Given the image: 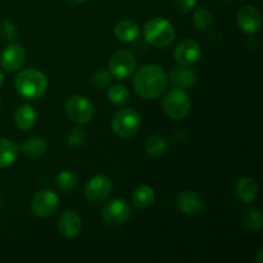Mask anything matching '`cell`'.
I'll return each instance as SVG.
<instances>
[{
    "instance_id": "1",
    "label": "cell",
    "mask_w": 263,
    "mask_h": 263,
    "mask_svg": "<svg viewBox=\"0 0 263 263\" xmlns=\"http://www.w3.org/2000/svg\"><path fill=\"white\" fill-rule=\"evenodd\" d=\"M134 73V89L145 100L158 99L168 87V74L157 64H144Z\"/></svg>"
},
{
    "instance_id": "2",
    "label": "cell",
    "mask_w": 263,
    "mask_h": 263,
    "mask_svg": "<svg viewBox=\"0 0 263 263\" xmlns=\"http://www.w3.org/2000/svg\"><path fill=\"white\" fill-rule=\"evenodd\" d=\"M14 87L25 99H40L48 90V79L39 69H23L15 76Z\"/></svg>"
},
{
    "instance_id": "3",
    "label": "cell",
    "mask_w": 263,
    "mask_h": 263,
    "mask_svg": "<svg viewBox=\"0 0 263 263\" xmlns=\"http://www.w3.org/2000/svg\"><path fill=\"white\" fill-rule=\"evenodd\" d=\"M144 39L156 48H168L176 39V28L163 17H154L149 20L143 27Z\"/></svg>"
},
{
    "instance_id": "4",
    "label": "cell",
    "mask_w": 263,
    "mask_h": 263,
    "mask_svg": "<svg viewBox=\"0 0 263 263\" xmlns=\"http://www.w3.org/2000/svg\"><path fill=\"white\" fill-rule=\"evenodd\" d=\"M162 107H163V112L166 113L167 117L175 121H180L184 120L190 113L192 100L185 89L175 86L164 95Z\"/></svg>"
},
{
    "instance_id": "5",
    "label": "cell",
    "mask_w": 263,
    "mask_h": 263,
    "mask_svg": "<svg viewBox=\"0 0 263 263\" xmlns=\"http://www.w3.org/2000/svg\"><path fill=\"white\" fill-rule=\"evenodd\" d=\"M112 130L118 138L130 139L139 133L141 127V116L134 108L120 109L112 118Z\"/></svg>"
},
{
    "instance_id": "6",
    "label": "cell",
    "mask_w": 263,
    "mask_h": 263,
    "mask_svg": "<svg viewBox=\"0 0 263 263\" xmlns=\"http://www.w3.org/2000/svg\"><path fill=\"white\" fill-rule=\"evenodd\" d=\"M64 110L69 120L76 125H86L94 117V105L82 95H72L64 103Z\"/></svg>"
},
{
    "instance_id": "7",
    "label": "cell",
    "mask_w": 263,
    "mask_h": 263,
    "mask_svg": "<svg viewBox=\"0 0 263 263\" xmlns=\"http://www.w3.org/2000/svg\"><path fill=\"white\" fill-rule=\"evenodd\" d=\"M135 55L128 50H117L112 54L108 62V68H109L112 77L117 80H127L130 79L136 71Z\"/></svg>"
},
{
    "instance_id": "8",
    "label": "cell",
    "mask_w": 263,
    "mask_h": 263,
    "mask_svg": "<svg viewBox=\"0 0 263 263\" xmlns=\"http://www.w3.org/2000/svg\"><path fill=\"white\" fill-rule=\"evenodd\" d=\"M131 217V207L123 198H116L104 204L102 210V220L105 225L120 226L127 222Z\"/></svg>"
},
{
    "instance_id": "9",
    "label": "cell",
    "mask_w": 263,
    "mask_h": 263,
    "mask_svg": "<svg viewBox=\"0 0 263 263\" xmlns=\"http://www.w3.org/2000/svg\"><path fill=\"white\" fill-rule=\"evenodd\" d=\"M112 192V180L105 175H95L85 185L84 195L90 203H100L107 200Z\"/></svg>"
},
{
    "instance_id": "10",
    "label": "cell",
    "mask_w": 263,
    "mask_h": 263,
    "mask_svg": "<svg viewBox=\"0 0 263 263\" xmlns=\"http://www.w3.org/2000/svg\"><path fill=\"white\" fill-rule=\"evenodd\" d=\"M59 207V197L53 190H40L31 200V211L35 216L48 218L57 212Z\"/></svg>"
},
{
    "instance_id": "11",
    "label": "cell",
    "mask_w": 263,
    "mask_h": 263,
    "mask_svg": "<svg viewBox=\"0 0 263 263\" xmlns=\"http://www.w3.org/2000/svg\"><path fill=\"white\" fill-rule=\"evenodd\" d=\"M174 58L180 66H194L202 58V48L192 39L182 40L174 50Z\"/></svg>"
},
{
    "instance_id": "12",
    "label": "cell",
    "mask_w": 263,
    "mask_h": 263,
    "mask_svg": "<svg viewBox=\"0 0 263 263\" xmlns=\"http://www.w3.org/2000/svg\"><path fill=\"white\" fill-rule=\"evenodd\" d=\"M236 22L243 32L249 33V35L258 32L262 27L261 10L254 5H246L238 12Z\"/></svg>"
},
{
    "instance_id": "13",
    "label": "cell",
    "mask_w": 263,
    "mask_h": 263,
    "mask_svg": "<svg viewBox=\"0 0 263 263\" xmlns=\"http://www.w3.org/2000/svg\"><path fill=\"white\" fill-rule=\"evenodd\" d=\"M26 61V50L21 44H9L0 54V64L7 72L18 71Z\"/></svg>"
},
{
    "instance_id": "14",
    "label": "cell",
    "mask_w": 263,
    "mask_h": 263,
    "mask_svg": "<svg viewBox=\"0 0 263 263\" xmlns=\"http://www.w3.org/2000/svg\"><path fill=\"white\" fill-rule=\"evenodd\" d=\"M57 228L62 236L67 239L76 238L82 230V218L76 211L67 210L59 216Z\"/></svg>"
},
{
    "instance_id": "15",
    "label": "cell",
    "mask_w": 263,
    "mask_h": 263,
    "mask_svg": "<svg viewBox=\"0 0 263 263\" xmlns=\"http://www.w3.org/2000/svg\"><path fill=\"white\" fill-rule=\"evenodd\" d=\"M176 204L185 215H198L204 210V198L197 192L185 190L176 197Z\"/></svg>"
},
{
    "instance_id": "16",
    "label": "cell",
    "mask_w": 263,
    "mask_h": 263,
    "mask_svg": "<svg viewBox=\"0 0 263 263\" xmlns=\"http://www.w3.org/2000/svg\"><path fill=\"white\" fill-rule=\"evenodd\" d=\"M235 197L238 198L239 202L244 204H251L258 198L259 186L253 177L244 176L239 179L235 184Z\"/></svg>"
},
{
    "instance_id": "17",
    "label": "cell",
    "mask_w": 263,
    "mask_h": 263,
    "mask_svg": "<svg viewBox=\"0 0 263 263\" xmlns=\"http://www.w3.org/2000/svg\"><path fill=\"white\" fill-rule=\"evenodd\" d=\"M168 81L174 84V86L181 89H192L198 81V74L192 66H177L175 67L168 74Z\"/></svg>"
},
{
    "instance_id": "18",
    "label": "cell",
    "mask_w": 263,
    "mask_h": 263,
    "mask_svg": "<svg viewBox=\"0 0 263 263\" xmlns=\"http://www.w3.org/2000/svg\"><path fill=\"white\" fill-rule=\"evenodd\" d=\"M13 120H14L15 126L20 130L27 131L31 130L35 126L36 120H37V115H36L35 109L30 104H22L14 110Z\"/></svg>"
},
{
    "instance_id": "19",
    "label": "cell",
    "mask_w": 263,
    "mask_h": 263,
    "mask_svg": "<svg viewBox=\"0 0 263 263\" xmlns=\"http://www.w3.org/2000/svg\"><path fill=\"white\" fill-rule=\"evenodd\" d=\"M140 35V27L136 22L131 20L120 21L115 26V36L121 43H133Z\"/></svg>"
},
{
    "instance_id": "20",
    "label": "cell",
    "mask_w": 263,
    "mask_h": 263,
    "mask_svg": "<svg viewBox=\"0 0 263 263\" xmlns=\"http://www.w3.org/2000/svg\"><path fill=\"white\" fill-rule=\"evenodd\" d=\"M22 152L26 157L31 159H37L43 157L48 151V143L41 136H31L22 144Z\"/></svg>"
},
{
    "instance_id": "21",
    "label": "cell",
    "mask_w": 263,
    "mask_h": 263,
    "mask_svg": "<svg viewBox=\"0 0 263 263\" xmlns=\"http://www.w3.org/2000/svg\"><path fill=\"white\" fill-rule=\"evenodd\" d=\"M156 200V193L149 185H140L133 193V203L138 210H146Z\"/></svg>"
},
{
    "instance_id": "22",
    "label": "cell",
    "mask_w": 263,
    "mask_h": 263,
    "mask_svg": "<svg viewBox=\"0 0 263 263\" xmlns=\"http://www.w3.org/2000/svg\"><path fill=\"white\" fill-rule=\"evenodd\" d=\"M18 146L8 139L0 138V168L9 167L17 161Z\"/></svg>"
},
{
    "instance_id": "23",
    "label": "cell",
    "mask_w": 263,
    "mask_h": 263,
    "mask_svg": "<svg viewBox=\"0 0 263 263\" xmlns=\"http://www.w3.org/2000/svg\"><path fill=\"white\" fill-rule=\"evenodd\" d=\"M107 98L112 104L117 107H125L131 100V92L125 85L116 84L109 86L107 91Z\"/></svg>"
},
{
    "instance_id": "24",
    "label": "cell",
    "mask_w": 263,
    "mask_h": 263,
    "mask_svg": "<svg viewBox=\"0 0 263 263\" xmlns=\"http://www.w3.org/2000/svg\"><path fill=\"white\" fill-rule=\"evenodd\" d=\"M144 148H145V153L148 156L159 157L164 154V152L167 151L168 141H167V139L163 135L156 134V135H152L146 139Z\"/></svg>"
},
{
    "instance_id": "25",
    "label": "cell",
    "mask_w": 263,
    "mask_h": 263,
    "mask_svg": "<svg viewBox=\"0 0 263 263\" xmlns=\"http://www.w3.org/2000/svg\"><path fill=\"white\" fill-rule=\"evenodd\" d=\"M77 184H79V177L69 170L61 171L55 177V187L62 193H71L72 190L76 189Z\"/></svg>"
},
{
    "instance_id": "26",
    "label": "cell",
    "mask_w": 263,
    "mask_h": 263,
    "mask_svg": "<svg viewBox=\"0 0 263 263\" xmlns=\"http://www.w3.org/2000/svg\"><path fill=\"white\" fill-rule=\"evenodd\" d=\"M213 22V15L208 8L199 7L193 14V23L197 27V30L205 31L210 28V26Z\"/></svg>"
},
{
    "instance_id": "27",
    "label": "cell",
    "mask_w": 263,
    "mask_h": 263,
    "mask_svg": "<svg viewBox=\"0 0 263 263\" xmlns=\"http://www.w3.org/2000/svg\"><path fill=\"white\" fill-rule=\"evenodd\" d=\"M241 221H243V225L248 230L259 231L263 226L262 212L259 210H257V208H252V210L246 211Z\"/></svg>"
},
{
    "instance_id": "28",
    "label": "cell",
    "mask_w": 263,
    "mask_h": 263,
    "mask_svg": "<svg viewBox=\"0 0 263 263\" xmlns=\"http://www.w3.org/2000/svg\"><path fill=\"white\" fill-rule=\"evenodd\" d=\"M67 141H68V144L72 148H80L86 141V133H85L84 128L77 126V127L72 128L69 131L68 135H67Z\"/></svg>"
},
{
    "instance_id": "29",
    "label": "cell",
    "mask_w": 263,
    "mask_h": 263,
    "mask_svg": "<svg viewBox=\"0 0 263 263\" xmlns=\"http://www.w3.org/2000/svg\"><path fill=\"white\" fill-rule=\"evenodd\" d=\"M112 82V74L109 71L105 69H100L97 71L92 76V84L98 87V89H107Z\"/></svg>"
},
{
    "instance_id": "30",
    "label": "cell",
    "mask_w": 263,
    "mask_h": 263,
    "mask_svg": "<svg viewBox=\"0 0 263 263\" xmlns=\"http://www.w3.org/2000/svg\"><path fill=\"white\" fill-rule=\"evenodd\" d=\"M197 5V0H175V7L179 12L189 13Z\"/></svg>"
},
{
    "instance_id": "31",
    "label": "cell",
    "mask_w": 263,
    "mask_h": 263,
    "mask_svg": "<svg viewBox=\"0 0 263 263\" xmlns=\"http://www.w3.org/2000/svg\"><path fill=\"white\" fill-rule=\"evenodd\" d=\"M2 32L5 39L13 40V39L15 37V35H17V26H15L12 21H5V22L3 23Z\"/></svg>"
},
{
    "instance_id": "32",
    "label": "cell",
    "mask_w": 263,
    "mask_h": 263,
    "mask_svg": "<svg viewBox=\"0 0 263 263\" xmlns=\"http://www.w3.org/2000/svg\"><path fill=\"white\" fill-rule=\"evenodd\" d=\"M256 263H263V249H259L258 253H257Z\"/></svg>"
},
{
    "instance_id": "33",
    "label": "cell",
    "mask_w": 263,
    "mask_h": 263,
    "mask_svg": "<svg viewBox=\"0 0 263 263\" xmlns=\"http://www.w3.org/2000/svg\"><path fill=\"white\" fill-rule=\"evenodd\" d=\"M68 2L72 3V4H84L87 0H68Z\"/></svg>"
},
{
    "instance_id": "34",
    "label": "cell",
    "mask_w": 263,
    "mask_h": 263,
    "mask_svg": "<svg viewBox=\"0 0 263 263\" xmlns=\"http://www.w3.org/2000/svg\"><path fill=\"white\" fill-rule=\"evenodd\" d=\"M3 82H4V72H3L2 68H0V86L3 85Z\"/></svg>"
},
{
    "instance_id": "35",
    "label": "cell",
    "mask_w": 263,
    "mask_h": 263,
    "mask_svg": "<svg viewBox=\"0 0 263 263\" xmlns=\"http://www.w3.org/2000/svg\"><path fill=\"white\" fill-rule=\"evenodd\" d=\"M2 203H3V199H2V195H0V207H2Z\"/></svg>"
},
{
    "instance_id": "36",
    "label": "cell",
    "mask_w": 263,
    "mask_h": 263,
    "mask_svg": "<svg viewBox=\"0 0 263 263\" xmlns=\"http://www.w3.org/2000/svg\"><path fill=\"white\" fill-rule=\"evenodd\" d=\"M223 2H231V0H223Z\"/></svg>"
}]
</instances>
